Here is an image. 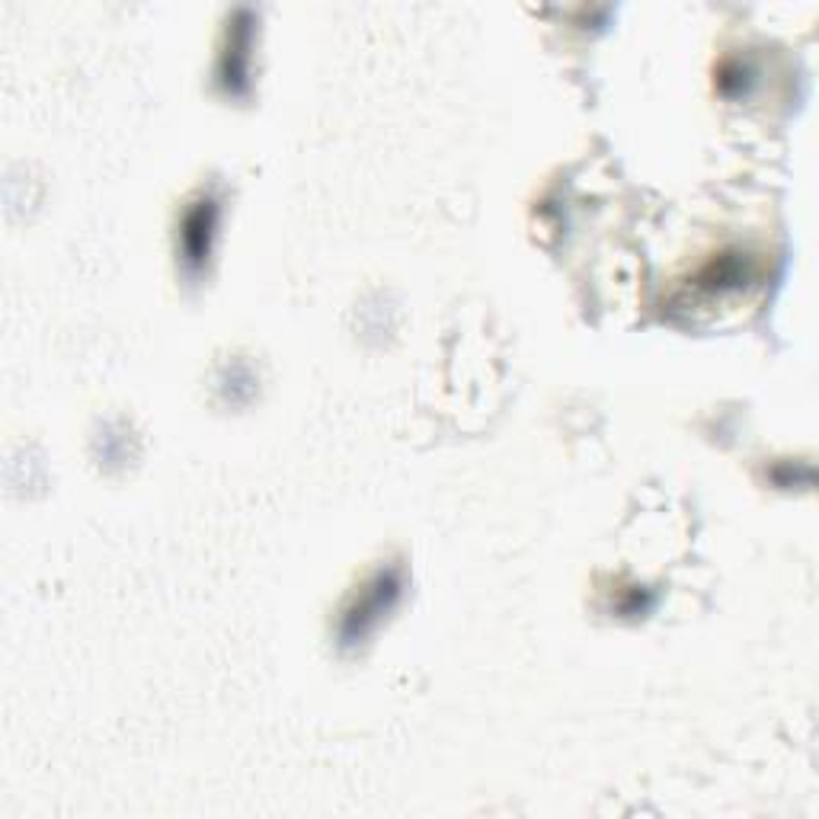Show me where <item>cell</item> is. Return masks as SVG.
Segmentation results:
<instances>
[{"label": "cell", "instance_id": "cell-1", "mask_svg": "<svg viewBox=\"0 0 819 819\" xmlns=\"http://www.w3.org/2000/svg\"><path fill=\"white\" fill-rule=\"evenodd\" d=\"M391 596H397V579L391 574L375 576V583L365 586V589L358 593V599H355L353 608L346 611V625H343L346 634L353 637V634H362V630L368 628V621L382 615L384 601L391 599Z\"/></svg>", "mask_w": 819, "mask_h": 819}, {"label": "cell", "instance_id": "cell-2", "mask_svg": "<svg viewBox=\"0 0 819 819\" xmlns=\"http://www.w3.org/2000/svg\"><path fill=\"white\" fill-rule=\"evenodd\" d=\"M212 224H215V205L212 202H199L195 209L186 212V219H183V250H186L192 263L205 256Z\"/></svg>", "mask_w": 819, "mask_h": 819}]
</instances>
